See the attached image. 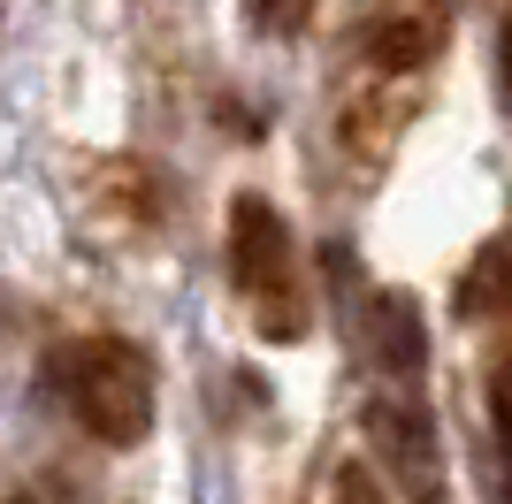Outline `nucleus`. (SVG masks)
Returning <instances> with one entry per match:
<instances>
[{
  "label": "nucleus",
  "instance_id": "obj_1",
  "mask_svg": "<svg viewBox=\"0 0 512 504\" xmlns=\"http://www.w3.org/2000/svg\"><path fill=\"white\" fill-rule=\"evenodd\" d=\"M46 382L54 398L77 413V428L115 451L153 436V359L130 344V336H77V344H54L46 352Z\"/></svg>",
  "mask_w": 512,
  "mask_h": 504
},
{
  "label": "nucleus",
  "instance_id": "obj_2",
  "mask_svg": "<svg viewBox=\"0 0 512 504\" xmlns=\"http://www.w3.org/2000/svg\"><path fill=\"white\" fill-rule=\"evenodd\" d=\"M230 275H237V291H245V298L276 306L268 329L299 336V321H291V283H299V268H291V230H283V214L268 207L260 191L230 199Z\"/></svg>",
  "mask_w": 512,
  "mask_h": 504
},
{
  "label": "nucleus",
  "instance_id": "obj_3",
  "mask_svg": "<svg viewBox=\"0 0 512 504\" xmlns=\"http://www.w3.org/2000/svg\"><path fill=\"white\" fill-rule=\"evenodd\" d=\"M436 39H444V23L436 16H390V23H375L367 31V54H375V69H421L428 54H436Z\"/></svg>",
  "mask_w": 512,
  "mask_h": 504
},
{
  "label": "nucleus",
  "instance_id": "obj_4",
  "mask_svg": "<svg viewBox=\"0 0 512 504\" xmlns=\"http://www.w3.org/2000/svg\"><path fill=\"white\" fill-rule=\"evenodd\" d=\"M375 352H383L406 382L421 375V321H413V298H398V291L383 298V321H375Z\"/></svg>",
  "mask_w": 512,
  "mask_h": 504
},
{
  "label": "nucleus",
  "instance_id": "obj_5",
  "mask_svg": "<svg viewBox=\"0 0 512 504\" xmlns=\"http://www.w3.org/2000/svg\"><path fill=\"white\" fill-rule=\"evenodd\" d=\"M490 428H497V504H512V352L490 367Z\"/></svg>",
  "mask_w": 512,
  "mask_h": 504
},
{
  "label": "nucleus",
  "instance_id": "obj_6",
  "mask_svg": "<svg viewBox=\"0 0 512 504\" xmlns=\"http://www.w3.org/2000/svg\"><path fill=\"white\" fill-rule=\"evenodd\" d=\"M306 16H314V0H245V23L268 31V39H291Z\"/></svg>",
  "mask_w": 512,
  "mask_h": 504
},
{
  "label": "nucleus",
  "instance_id": "obj_7",
  "mask_svg": "<svg viewBox=\"0 0 512 504\" xmlns=\"http://www.w3.org/2000/svg\"><path fill=\"white\" fill-rule=\"evenodd\" d=\"M337 504H390V497H383V482H375L367 466H344L337 474Z\"/></svg>",
  "mask_w": 512,
  "mask_h": 504
},
{
  "label": "nucleus",
  "instance_id": "obj_8",
  "mask_svg": "<svg viewBox=\"0 0 512 504\" xmlns=\"http://www.w3.org/2000/svg\"><path fill=\"white\" fill-rule=\"evenodd\" d=\"M497 92H505V115H512V16L497 31Z\"/></svg>",
  "mask_w": 512,
  "mask_h": 504
}]
</instances>
